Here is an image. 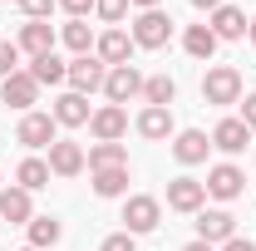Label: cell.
Returning <instances> with one entry per match:
<instances>
[{"instance_id": "obj_21", "label": "cell", "mask_w": 256, "mask_h": 251, "mask_svg": "<svg viewBox=\"0 0 256 251\" xmlns=\"http://www.w3.org/2000/svg\"><path fill=\"white\" fill-rule=\"evenodd\" d=\"M50 162L44 158H25L20 168H15V188H25V192H40V188H50Z\"/></svg>"}, {"instance_id": "obj_24", "label": "cell", "mask_w": 256, "mask_h": 251, "mask_svg": "<svg viewBox=\"0 0 256 251\" xmlns=\"http://www.w3.org/2000/svg\"><path fill=\"white\" fill-rule=\"evenodd\" d=\"M30 74H34L40 89H44V84H64V79H69V64H64L60 54H40V60H30Z\"/></svg>"}, {"instance_id": "obj_4", "label": "cell", "mask_w": 256, "mask_h": 251, "mask_svg": "<svg viewBox=\"0 0 256 251\" xmlns=\"http://www.w3.org/2000/svg\"><path fill=\"white\" fill-rule=\"evenodd\" d=\"M104 79H108V64L98 60V54H79V60H69V89L74 94H94V89H104Z\"/></svg>"}, {"instance_id": "obj_8", "label": "cell", "mask_w": 256, "mask_h": 251, "mask_svg": "<svg viewBox=\"0 0 256 251\" xmlns=\"http://www.w3.org/2000/svg\"><path fill=\"white\" fill-rule=\"evenodd\" d=\"M20 54H30V60H40V54H54V44H60V34H54V25L50 20H25L20 25Z\"/></svg>"}, {"instance_id": "obj_27", "label": "cell", "mask_w": 256, "mask_h": 251, "mask_svg": "<svg viewBox=\"0 0 256 251\" xmlns=\"http://www.w3.org/2000/svg\"><path fill=\"white\" fill-rule=\"evenodd\" d=\"M60 40H64V50H74V60H79V54H94V30H89V20H69L60 30Z\"/></svg>"}, {"instance_id": "obj_7", "label": "cell", "mask_w": 256, "mask_h": 251, "mask_svg": "<svg viewBox=\"0 0 256 251\" xmlns=\"http://www.w3.org/2000/svg\"><path fill=\"white\" fill-rule=\"evenodd\" d=\"M15 138H20V143H25V148H50V143H54V138H60V124H54V114H25V118H20V128H15Z\"/></svg>"}, {"instance_id": "obj_37", "label": "cell", "mask_w": 256, "mask_h": 251, "mask_svg": "<svg viewBox=\"0 0 256 251\" xmlns=\"http://www.w3.org/2000/svg\"><path fill=\"white\" fill-rule=\"evenodd\" d=\"M128 5H138V10H162V0H128Z\"/></svg>"}, {"instance_id": "obj_39", "label": "cell", "mask_w": 256, "mask_h": 251, "mask_svg": "<svg viewBox=\"0 0 256 251\" xmlns=\"http://www.w3.org/2000/svg\"><path fill=\"white\" fill-rule=\"evenodd\" d=\"M246 34H252V44H256V15H252V20H246Z\"/></svg>"}, {"instance_id": "obj_15", "label": "cell", "mask_w": 256, "mask_h": 251, "mask_svg": "<svg viewBox=\"0 0 256 251\" xmlns=\"http://www.w3.org/2000/svg\"><path fill=\"white\" fill-rule=\"evenodd\" d=\"M207 153H212V138H207L202 128H182V133H172V158H178L182 168L207 162Z\"/></svg>"}, {"instance_id": "obj_36", "label": "cell", "mask_w": 256, "mask_h": 251, "mask_svg": "<svg viewBox=\"0 0 256 251\" xmlns=\"http://www.w3.org/2000/svg\"><path fill=\"white\" fill-rule=\"evenodd\" d=\"M192 5H197V10H207V15H212V10H217V5H226V0H192Z\"/></svg>"}, {"instance_id": "obj_26", "label": "cell", "mask_w": 256, "mask_h": 251, "mask_svg": "<svg viewBox=\"0 0 256 251\" xmlns=\"http://www.w3.org/2000/svg\"><path fill=\"white\" fill-rule=\"evenodd\" d=\"M84 158H89V172H98V168H128V148L124 143H94Z\"/></svg>"}, {"instance_id": "obj_2", "label": "cell", "mask_w": 256, "mask_h": 251, "mask_svg": "<svg viewBox=\"0 0 256 251\" xmlns=\"http://www.w3.org/2000/svg\"><path fill=\"white\" fill-rule=\"evenodd\" d=\"M162 222V202L158 197H148V192H133L124 202V232L128 236H148V232H158Z\"/></svg>"}, {"instance_id": "obj_5", "label": "cell", "mask_w": 256, "mask_h": 251, "mask_svg": "<svg viewBox=\"0 0 256 251\" xmlns=\"http://www.w3.org/2000/svg\"><path fill=\"white\" fill-rule=\"evenodd\" d=\"M104 94H108V104H118V108H124L128 98H143V74H138V64H118V69H108Z\"/></svg>"}, {"instance_id": "obj_29", "label": "cell", "mask_w": 256, "mask_h": 251, "mask_svg": "<svg viewBox=\"0 0 256 251\" xmlns=\"http://www.w3.org/2000/svg\"><path fill=\"white\" fill-rule=\"evenodd\" d=\"M94 10H98V20H104L108 30H118L124 15H128V0H94Z\"/></svg>"}, {"instance_id": "obj_34", "label": "cell", "mask_w": 256, "mask_h": 251, "mask_svg": "<svg viewBox=\"0 0 256 251\" xmlns=\"http://www.w3.org/2000/svg\"><path fill=\"white\" fill-rule=\"evenodd\" d=\"M242 124L256 133V94H246V98H242Z\"/></svg>"}, {"instance_id": "obj_1", "label": "cell", "mask_w": 256, "mask_h": 251, "mask_svg": "<svg viewBox=\"0 0 256 251\" xmlns=\"http://www.w3.org/2000/svg\"><path fill=\"white\" fill-rule=\"evenodd\" d=\"M202 104L212 108H226V104H242V74L232 64H212L202 74Z\"/></svg>"}, {"instance_id": "obj_6", "label": "cell", "mask_w": 256, "mask_h": 251, "mask_svg": "<svg viewBox=\"0 0 256 251\" xmlns=\"http://www.w3.org/2000/svg\"><path fill=\"white\" fill-rule=\"evenodd\" d=\"M44 162H50V172H54V178H79V172L89 168V158H84V148H79L74 138H54Z\"/></svg>"}, {"instance_id": "obj_20", "label": "cell", "mask_w": 256, "mask_h": 251, "mask_svg": "<svg viewBox=\"0 0 256 251\" xmlns=\"http://www.w3.org/2000/svg\"><path fill=\"white\" fill-rule=\"evenodd\" d=\"M133 128H138L148 143H162V138H172V133H178V128H172V108H143Z\"/></svg>"}, {"instance_id": "obj_33", "label": "cell", "mask_w": 256, "mask_h": 251, "mask_svg": "<svg viewBox=\"0 0 256 251\" xmlns=\"http://www.w3.org/2000/svg\"><path fill=\"white\" fill-rule=\"evenodd\" d=\"M60 10L69 15V20H84V15L94 10V0H60Z\"/></svg>"}, {"instance_id": "obj_13", "label": "cell", "mask_w": 256, "mask_h": 251, "mask_svg": "<svg viewBox=\"0 0 256 251\" xmlns=\"http://www.w3.org/2000/svg\"><path fill=\"white\" fill-rule=\"evenodd\" d=\"M89 133H94V143H118V138L128 133V108H118V104H104V108H94Z\"/></svg>"}, {"instance_id": "obj_12", "label": "cell", "mask_w": 256, "mask_h": 251, "mask_svg": "<svg viewBox=\"0 0 256 251\" xmlns=\"http://www.w3.org/2000/svg\"><path fill=\"white\" fill-rule=\"evenodd\" d=\"M168 207L172 212H202L207 207V182H197V178H172L168 182Z\"/></svg>"}, {"instance_id": "obj_14", "label": "cell", "mask_w": 256, "mask_h": 251, "mask_svg": "<svg viewBox=\"0 0 256 251\" xmlns=\"http://www.w3.org/2000/svg\"><path fill=\"white\" fill-rule=\"evenodd\" d=\"M133 50H138V44H133V34H128V30H104V34L94 40V54L108 64V69L133 64Z\"/></svg>"}, {"instance_id": "obj_10", "label": "cell", "mask_w": 256, "mask_h": 251, "mask_svg": "<svg viewBox=\"0 0 256 251\" xmlns=\"http://www.w3.org/2000/svg\"><path fill=\"white\" fill-rule=\"evenodd\" d=\"M236 236V217L226 212V207H202L197 212V242H212V246H222V242H232Z\"/></svg>"}, {"instance_id": "obj_17", "label": "cell", "mask_w": 256, "mask_h": 251, "mask_svg": "<svg viewBox=\"0 0 256 251\" xmlns=\"http://www.w3.org/2000/svg\"><path fill=\"white\" fill-rule=\"evenodd\" d=\"M50 114H54V124H60V128H84L89 118H94L89 98H84V94H74V89L54 98V108H50Z\"/></svg>"}, {"instance_id": "obj_28", "label": "cell", "mask_w": 256, "mask_h": 251, "mask_svg": "<svg viewBox=\"0 0 256 251\" xmlns=\"http://www.w3.org/2000/svg\"><path fill=\"white\" fill-rule=\"evenodd\" d=\"M60 236H64V226H60L54 217H34V222H30V246H34V251H50Z\"/></svg>"}, {"instance_id": "obj_22", "label": "cell", "mask_w": 256, "mask_h": 251, "mask_svg": "<svg viewBox=\"0 0 256 251\" xmlns=\"http://www.w3.org/2000/svg\"><path fill=\"white\" fill-rule=\"evenodd\" d=\"M217 44H222V40L207 30V25H188V30H182V50H188L192 60H212Z\"/></svg>"}, {"instance_id": "obj_32", "label": "cell", "mask_w": 256, "mask_h": 251, "mask_svg": "<svg viewBox=\"0 0 256 251\" xmlns=\"http://www.w3.org/2000/svg\"><path fill=\"white\" fill-rule=\"evenodd\" d=\"M98 251H138V236H128V232H114V236H104Z\"/></svg>"}, {"instance_id": "obj_23", "label": "cell", "mask_w": 256, "mask_h": 251, "mask_svg": "<svg viewBox=\"0 0 256 251\" xmlns=\"http://www.w3.org/2000/svg\"><path fill=\"white\" fill-rule=\"evenodd\" d=\"M172 98H178L172 74H153V79H143V104H148V108H172Z\"/></svg>"}, {"instance_id": "obj_31", "label": "cell", "mask_w": 256, "mask_h": 251, "mask_svg": "<svg viewBox=\"0 0 256 251\" xmlns=\"http://www.w3.org/2000/svg\"><path fill=\"white\" fill-rule=\"evenodd\" d=\"M15 5H20L25 20H50V10H54L60 0H15Z\"/></svg>"}, {"instance_id": "obj_19", "label": "cell", "mask_w": 256, "mask_h": 251, "mask_svg": "<svg viewBox=\"0 0 256 251\" xmlns=\"http://www.w3.org/2000/svg\"><path fill=\"white\" fill-rule=\"evenodd\" d=\"M207 30L217 34V40H242V34H246V15H242L236 5H217L212 20H207Z\"/></svg>"}, {"instance_id": "obj_3", "label": "cell", "mask_w": 256, "mask_h": 251, "mask_svg": "<svg viewBox=\"0 0 256 251\" xmlns=\"http://www.w3.org/2000/svg\"><path fill=\"white\" fill-rule=\"evenodd\" d=\"M172 40V15L168 10H138L133 20V44L138 50H162Z\"/></svg>"}, {"instance_id": "obj_25", "label": "cell", "mask_w": 256, "mask_h": 251, "mask_svg": "<svg viewBox=\"0 0 256 251\" xmlns=\"http://www.w3.org/2000/svg\"><path fill=\"white\" fill-rule=\"evenodd\" d=\"M94 197H128V168H98Z\"/></svg>"}, {"instance_id": "obj_42", "label": "cell", "mask_w": 256, "mask_h": 251, "mask_svg": "<svg viewBox=\"0 0 256 251\" xmlns=\"http://www.w3.org/2000/svg\"><path fill=\"white\" fill-rule=\"evenodd\" d=\"M0 188H5V182H0Z\"/></svg>"}, {"instance_id": "obj_16", "label": "cell", "mask_w": 256, "mask_h": 251, "mask_svg": "<svg viewBox=\"0 0 256 251\" xmlns=\"http://www.w3.org/2000/svg\"><path fill=\"white\" fill-rule=\"evenodd\" d=\"M0 222H10V226H30L34 222V202L25 188H0Z\"/></svg>"}, {"instance_id": "obj_9", "label": "cell", "mask_w": 256, "mask_h": 251, "mask_svg": "<svg viewBox=\"0 0 256 251\" xmlns=\"http://www.w3.org/2000/svg\"><path fill=\"white\" fill-rule=\"evenodd\" d=\"M34 98H40V84H34L30 69H20V74H10V79H0V104H10V108H20V114H30Z\"/></svg>"}, {"instance_id": "obj_11", "label": "cell", "mask_w": 256, "mask_h": 251, "mask_svg": "<svg viewBox=\"0 0 256 251\" xmlns=\"http://www.w3.org/2000/svg\"><path fill=\"white\" fill-rule=\"evenodd\" d=\"M242 192H246V172H242L236 162H217V168L207 172V197L232 202V197H242Z\"/></svg>"}, {"instance_id": "obj_35", "label": "cell", "mask_w": 256, "mask_h": 251, "mask_svg": "<svg viewBox=\"0 0 256 251\" xmlns=\"http://www.w3.org/2000/svg\"><path fill=\"white\" fill-rule=\"evenodd\" d=\"M217 251H256V242H246V236H232V242H222Z\"/></svg>"}, {"instance_id": "obj_40", "label": "cell", "mask_w": 256, "mask_h": 251, "mask_svg": "<svg viewBox=\"0 0 256 251\" xmlns=\"http://www.w3.org/2000/svg\"><path fill=\"white\" fill-rule=\"evenodd\" d=\"M20 251H34V246H20Z\"/></svg>"}, {"instance_id": "obj_38", "label": "cell", "mask_w": 256, "mask_h": 251, "mask_svg": "<svg viewBox=\"0 0 256 251\" xmlns=\"http://www.w3.org/2000/svg\"><path fill=\"white\" fill-rule=\"evenodd\" d=\"M182 251H217V246H212V242H188Z\"/></svg>"}, {"instance_id": "obj_18", "label": "cell", "mask_w": 256, "mask_h": 251, "mask_svg": "<svg viewBox=\"0 0 256 251\" xmlns=\"http://www.w3.org/2000/svg\"><path fill=\"white\" fill-rule=\"evenodd\" d=\"M252 143V128L242 124V118H222V124L212 128V148H222V153H242Z\"/></svg>"}, {"instance_id": "obj_41", "label": "cell", "mask_w": 256, "mask_h": 251, "mask_svg": "<svg viewBox=\"0 0 256 251\" xmlns=\"http://www.w3.org/2000/svg\"><path fill=\"white\" fill-rule=\"evenodd\" d=\"M0 226H5V222H0Z\"/></svg>"}, {"instance_id": "obj_30", "label": "cell", "mask_w": 256, "mask_h": 251, "mask_svg": "<svg viewBox=\"0 0 256 251\" xmlns=\"http://www.w3.org/2000/svg\"><path fill=\"white\" fill-rule=\"evenodd\" d=\"M10 74H20V44L0 40V79H10Z\"/></svg>"}]
</instances>
